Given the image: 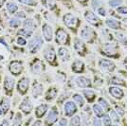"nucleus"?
<instances>
[{
    "instance_id": "41",
    "label": "nucleus",
    "mask_w": 127,
    "mask_h": 126,
    "mask_svg": "<svg viewBox=\"0 0 127 126\" xmlns=\"http://www.w3.org/2000/svg\"><path fill=\"white\" fill-rule=\"evenodd\" d=\"M122 0H111L109 2V5L111 6L112 8H117V7H119L120 5H122Z\"/></svg>"
},
{
    "instance_id": "1",
    "label": "nucleus",
    "mask_w": 127,
    "mask_h": 126,
    "mask_svg": "<svg viewBox=\"0 0 127 126\" xmlns=\"http://www.w3.org/2000/svg\"><path fill=\"white\" fill-rule=\"evenodd\" d=\"M63 22L64 24L65 25L66 28H68L69 30H71L72 32H76L79 28L80 24H81V21L78 17H76L74 14L70 13V12H67L65 13L63 17Z\"/></svg>"
},
{
    "instance_id": "34",
    "label": "nucleus",
    "mask_w": 127,
    "mask_h": 126,
    "mask_svg": "<svg viewBox=\"0 0 127 126\" xmlns=\"http://www.w3.org/2000/svg\"><path fill=\"white\" fill-rule=\"evenodd\" d=\"M73 100L74 101L79 105V107H83L85 105V100L83 98V96L80 94H74L73 95Z\"/></svg>"
},
{
    "instance_id": "13",
    "label": "nucleus",
    "mask_w": 127,
    "mask_h": 126,
    "mask_svg": "<svg viewBox=\"0 0 127 126\" xmlns=\"http://www.w3.org/2000/svg\"><path fill=\"white\" fill-rule=\"evenodd\" d=\"M84 16H85L86 22L89 23L90 25L95 26V27H98L100 25L101 20H100V18L96 15L95 13H93V12H91V11H86L85 12V14H84Z\"/></svg>"
},
{
    "instance_id": "26",
    "label": "nucleus",
    "mask_w": 127,
    "mask_h": 126,
    "mask_svg": "<svg viewBox=\"0 0 127 126\" xmlns=\"http://www.w3.org/2000/svg\"><path fill=\"white\" fill-rule=\"evenodd\" d=\"M109 92H110L111 96H113L114 98H116L118 100L122 99V97H123V91H122L121 88L116 87V86L110 87V88H109Z\"/></svg>"
},
{
    "instance_id": "6",
    "label": "nucleus",
    "mask_w": 127,
    "mask_h": 126,
    "mask_svg": "<svg viewBox=\"0 0 127 126\" xmlns=\"http://www.w3.org/2000/svg\"><path fill=\"white\" fill-rule=\"evenodd\" d=\"M9 71L11 72V74L14 77H18L20 74L23 72V69H24V65L23 63L19 60H13L11 61V63H9Z\"/></svg>"
},
{
    "instance_id": "30",
    "label": "nucleus",
    "mask_w": 127,
    "mask_h": 126,
    "mask_svg": "<svg viewBox=\"0 0 127 126\" xmlns=\"http://www.w3.org/2000/svg\"><path fill=\"white\" fill-rule=\"evenodd\" d=\"M92 109L94 111V114H95L98 118H101L104 115V111H103V107L101 104H94Z\"/></svg>"
},
{
    "instance_id": "35",
    "label": "nucleus",
    "mask_w": 127,
    "mask_h": 126,
    "mask_svg": "<svg viewBox=\"0 0 127 126\" xmlns=\"http://www.w3.org/2000/svg\"><path fill=\"white\" fill-rule=\"evenodd\" d=\"M18 3L23 4L26 6H36L37 5V0H17Z\"/></svg>"
},
{
    "instance_id": "21",
    "label": "nucleus",
    "mask_w": 127,
    "mask_h": 126,
    "mask_svg": "<svg viewBox=\"0 0 127 126\" xmlns=\"http://www.w3.org/2000/svg\"><path fill=\"white\" fill-rule=\"evenodd\" d=\"M22 25L23 27L25 28V29H28V30H30V31H35L36 29H37V24H36V22L34 21L33 19L32 18H27L25 19L24 21L22 22Z\"/></svg>"
},
{
    "instance_id": "17",
    "label": "nucleus",
    "mask_w": 127,
    "mask_h": 126,
    "mask_svg": "<svg viewBox=\"0 0 127 126\" xmlns=\"http://www.w3.org/2000/svg\"><path fill=\"white\" fill-rule=\"evenodd\" d=\"M100 67H101L102 70H104V71H109V72H111L114 70L115 68V63L111 62V61H109V60H106V59H102L100 61Z\"/></svg>"
},
{
    "instance_id": "20",
    "label": "nucleus",
    "mask_w": 127,
    "mask_h": 126,
    "mask_svg": "<svg viewBox=\"0 0 127 126\" xmlns=\"http://www.w3.org/2000/svg\"><path fill=\"white\" fill-rule=\"evenodd\" d=\"M43 92V85L38 82H35L32 84V95L33 98H38L40 95H42Z\"/></svg>"
},
{
    "instance_id": "16",
    "label": "nucleus",
    "mask_w": 127,
    "mask_h": 126,
    "mask_svg": "<svg viewBox=\"0 0 127 126\" xmlns=\"http://www.w3.org/2000/svg\"><path fill=\"white\" fill-rule=\"evenodd\" d=\"M74 49L76 50V52L78 53L81 56H84L86 53V47H85V42L83 40L80 39H75L74 41Z\"/></svg>"
},
{
    "instance_id": "43",
    "label": "nucleus",
    "mask_w": 127,
    "mask_h": 126,
    "mask_svg": "<svg viewBox=\"0 0 127 126\" xmlns=\"http://www.w3.org/2000/svg\"><path fill=\"white\" fill-rule=\"evenodd\" d=\"M117 11L121 14H127V7L124 6H121L119 8H117Z\"/></svg>"
},
{
    "instance_id": "51",
    "label": "nucleus",
    "mask_w": 127,
    "mask_h": 126,
    "mask_svg": "<svg viewBox=\"0 0 127 126\" xmlns=\"http://www.w3.org/2000/svg\"><path fill=\"white\" fill-rule=\"evenodd\" d=\"M0 44H2V45H4L5 47H8V44L6 43V41L4 40V38H3V37H1V38H0Z\"/></svg>"
},
{
    "instance_id": "32",
    "label": "nucleus",
    "mask_w": 127,
    "mask_h": 126,
    "mask_svg": "<svg viewBox=\"0 0 127 126\" xmlns=\"http://www.w3.org/2000/svg\"><path fill=\"white\" fill-rule=\"evenodd\" d=\"M23 123V119H22V114L20 112H17L14 116V118L12 119V125L13 126H19L22 125Z\"/></svg>"
},
{
    "instance_id": "5",
    "label": "nucleus",
    "mask_w": 127,
    "mask_h": 126,
    "mask_svg": "<svg viewBox=\"0 0 127 126\" xmlns=\"http://www.w3.org/2000/svg\"><path fill=\"white\" fill-rule=\"evenodd\" d=\"M81 39L85 43H93V41L96 39V32L92 28L88 26H85L81 31Z\"/></svg>"
},
{
    "instance_id": "15",
    "label": "nucleus",
    "mask_w": 127,
    "mask_h": 126,
    "mask_svg": "<svg viewBox=\"0 0 127 126\" xmlns=\"http://www.w3.org/2000/svg\"><path fill=\"white\" fill-rule=\"evenodd\" d=\"M75 84L80 88H88L91 86V81L85 76H78L75 78Z\"/></svg>"
},
{
    "instance_id": "55",
    "label": "nucleus",
    "mask_w": 127,
    "mask_h": 126,
    "mask_svg": "<svg viewBox=\"0 0 127 126\" xmlns=\"http://www.w3.org/2000/svg\"><path fill=\"white\" fill-rule=\"evenodd\" d=\"M3 115V111H2V109H1V107H0V116Z\"/></svg>"
},
{
    "instance_id": "42",
    "label": "nucleus",
    "mask_w": 127,
    "mask_h": 126,
    "mask_svg": "<svg viewBox=\"0 0 127 126\" xmlns=\"http://www.w3.org/2000/svg\"><path fill=\"white\" fill-rule=\"evenodd\" d=\"M99 102H100V104H101L104 109H108V108H109L108 102H107L103 98H100V99H99Z\"/></svg>"
},
{
    "instance_id": "45",
    "label": "nucleus",
    "mask_w": 127,
    "mask_h": 126,
    "mask_svg": "<svg viewBox=\"0 0 127 126\" xmlns=\"http://www.w3.org/2000/svg\"><path fill=\"white\" fill-rule=\"evenodd\" d=\"M97 12L101 16L106 15V11L104 10V8H102V7H99V8L97 9Z\"/></svg>"
},
{
    "instance_id": "4",
    "label": "nucleus",
    "mask_w": 127,
    "mask_h": 126,
    "mask_svg": "<svg viewBox=\"0 0 127 126\" xmlns=\"http://www.w3.org/2000/svg\"><path fill=\"white\" fill-rule=\"evenodd\" d=\"M55 42L60 46H67L69 44V34L63 28H59L56 31Z\"/></svg>"
},
{
    "instance_id": "44",
    "label": "nucleus",
    "mask_w": 127,
    "mask_h": 126,
    "mask_svg": "<svg viewBox=\"0 0 127 126\" xmlns=\"http://www.w3.org/2000/svg\"><path fill=\"white\" fill-rule=\"evenodd\" d=\"M102 123L104 125H110L111 124V118L109 116H105L103 118V120H102Z\"/></svg>"
},
{
    "instance_id": "33",
    "label": "nucleus",
    "mask_w": 127,
    "mask_h": 126,
    "mask_svg": "<svg viewBox=\"0 0 127 126\" xmlns=\"http://www.w3.org/2000/svg\"><path fill=\"white\" fill-rule=\"evenodd\" d=\"M84 95H85V99L87 100V101H89V102H92L96 98V94L92 90H85Z\"/></svg>"
},
{
    "instance_id": "53",
    "label": "nucleus",
    "mask_w": 127,
    "mask_h": 126,
    "mask_svg": "<svg viewBox=\"0 0 127 126\" xmlns=\"http://www.w3.org/2000/svg\"><path fill=\"white\" fill-rule=\"evenodd\" d=\"M4 4H5V0H0V10L3 8Z\"/></svg>"
},
{
    "instance_id": "14",
    "label": "nucleus",
    "mask_w": 127,
    "mask_h": 126,
    "mask_svg": "<svg viewBox=\"0 0 127 126\" xmlns=\"http://www.w3.org/2000/svg\"><path fill=\"white\" fill-rule=\"evenodd\" d=\"M42 33L44 39L47 42H51L53 39V30L50 25L45 23L42 27Z\"/></svg>"
},
{
    "instance_id": "49",
    "label": "nucleus",
    "mask_w": 127,
    "mask_h": 126,
    "mask_svg": "<svg viewBox=\"0 0 127 126\" xmlns=\"http://www.w3.org/2000/svg\"><path fill=\"white\" fill-rule=\"evenodd\" d=\"M0 125H3V126H9L10 125V121L8 120H3V121L0 122Z\"/></svg>"
},
{
    "instance_id": "50",
    "label": "nucleus",
    "mask_w": 127,
    "mask_h": 126,
    "mask_svg": "<svg viewBox=\"0 0 127 126\" xmlns=\"http://www.w3.org/2000/svg\"><path fill=\"white\" fill-rule=\"evenodd\" d=\"M93 124H94V125H101V121H100L99 119H94V121H93Z\"/></svg>"
},
{
    "instance_id": "12",
    "label": "nucleus",
    "mask_w": 127,
    "mask_h": 126,
    "mask_svg": "<svg viewBox=\"0 0 127 126\" xmlns=\"http://www.w3.org/2000/svg\"><path fill=\"white\" fill-rule=\"evenodd\" d=\"M58 117H59V113H58V109L57 107H52L49 112L48 113V115L46 117V124L48 125H52L54 124L56 121H58Z\"/></svg>"
},
{
    "instance_id": "22",
    "label": "nucleus",
    "mask_w": 127,
    "mask_h": 126,
    "mask_svg": "<svg viewBox=\"0 0 127 126\" xmlns=\"http://www.w3.org/2000/svg\"><path fill=\"white\" fill-rule=\"evenodd\" d=\"M58 56L63 62H67L70 57L68 49L64 47H60L58 48Z\"/></svg>"
},
{
    "instance_id": "56",
    "label": "nucleus",
    "mask_w": 127,
    "mask_h": 126,
    "mask_svg": "<svg viewBox=\"0 0 127 126\" xmlns=\"http://www.w3.org/2000/svg\"><path fill=\"white\" fill-rule=\"evenodd\" d=\"M123 22H125V23H127V18H124V19H123Z\"/></svg>"
},
{
    "instance_id": "8",
    "label": "nucleus",
    "mask_w": 127,
    "mask_h": 126,
    "mask_svg": "<svg viewBox=\"0 0 127 126\" xmlns=\"http://www.w3.org/2000/svg\"><path fill=\"white\" fill-rule=\"evenodd\" d=\"M15 86V80L11 76H6L3 83V88L7 96H11Z\"/></svg>"
},
{
    "instance_id": "25",
    "label": "nucleus",
    "mask_w": 127,
    "mask_h": 126,
    "mask_svg": "<svg viewBox=\"0 0 127 126\" xmlns=\"http://www.w3.org/2000/svg\"><path fill=\"white\" fill-rule=\"evenodd\" d=\"M57 94H58V90L56 89L55 87H50V88L47 91L45 99L48 100V101H51V100H53L54 99H56Z\"/></svg>"
},
{
    "instance_id": "23",
    "label": "nucleus",
    "mask_w": 127,
    "mask_h": 126,
    "mask_svg": "<svg viewBox=\"0 0 127 126\" xmlns=\"http://www.w3.org/2000/svg\"><path fill=\"white\" fill-rule=\"evenodd\" d=\"M71 69L74 73H82L85 70V63L80 60H76L71 65Z\"/></svg>"
},
{
    "instance_id": "9",
    "label": "nucleus",
    "mask_w": 127,
    "mask_h": 126,
    "mask_svg": "<svg viewBox=\"0 0 127 126\" xmlns=\"http://www.w3.org/2000/svg\"><path fill=\"white\" fill-rule=\"evenodd\" d=\"M19 110L21 111V113H23L26 116L30 115L32 113V110H33V104H32V100L30 98L26 97L22 100L21 103L19 105Z\"/></svg>"
},
{
    "instance_id": "40",
    "label": "nucleus",
    "mask_w": 127,
    "mask_h": 126,
    "mask_svg": "<svg viewBox=\"0 0 127 126\" xmlns=\"http://www.w3.org/2000/svg\"><path fill=\"white\" fill-rule=\"evenodd\" d=\"M110 118H111V121H113L114 122H119L120 121V117L117 114V112L115 111H112L111 114H110Z\"/></svg>"
},
{
    "instance_id": "24",
    "label": "nucleus",
    "mask_w": 127,
    "mask_h": 126,
    "mask_svg": "<svg viewBox=\"0 0 127 126\" xmlns=\"http://www.w3.org/2000/svg\"><path fill=\"white\" fill-rule=\"evenodd\" d=\"M105 24L108 28H110L112 30H119L121 29V23L118 21L117 19L114 18H108L105 20Z\"/></svg>"
},
{
    "instance_id": "2",
    "label": "nucleus",
    "mask_w": 127,
    "mask_h": 126,
    "mask_svg": "<svg viewBox=\"0 0 127 126\" xmlns=\"http://www.w3.org/2000/svg\"><path fill=\"white\" fill-rule=\"evenodd\" d=\"M43 45H44V40H43L42 37L40 35H35V36H33V38L30 40V42L28 43L29 51L32 54H35L41 49Z\"/></svg>"
},
{
    "instance_id": "29",
    "label": "nucleus",
    "mask_w": 127,
    "mask_h": 126,
    "mask_svg": "<svg viewBox=\"0 0 127 126\" xmlns=\"http://www.w3.org/2000/svg\"><path fill=\"white\" fill-rule=\"evenodd\" d=\"M8 24L11 28H13V29H17L22 25V22L20 20V18L18 17H12V18H10L9 21H8Z\"/></svg>"
},
{
    "instance_id": "37",
    "label": "nucleus",
    "mask_w": 127,
    "mask_h": 126,
    "mask_svg": "<svg viewBox=\"0 0 127 126\" xmlns=\"http://www.w3.org/2000/svg\"><path fill=\"white\" fill-rule=\"evenodd\" d=\"M45 6L48 8L49 11H52L56 8V4L53 0H45Z\"/></svg>"
},
{
    "instance_id": "28",
    "label": "nucleus",
    "mask_w": 127,
    "mask_h": 126,
    "mask_svg": "<svg viewBox=\"0 0 127 126\" xmlns=\"http://www.w3.org/2000/svg\"><path fill=\"white\" fill-rule=\"evenodd\" d=\"M103 52L108 56H116L117 48L112 45H105L103 47Z\"/></svg>"
},
{
    "instance_id": "39",
    "label": "nucleus",
    "mask_w": 127,
    "mask_h": 126,
    "mask_svg": "<svg viewBox=\"0 0 127 126\" xmlns=\"http://www.w3.org/2000/svg\"><path fill=\"white\" fill-rule=\"evenodd\" d=\"M111 83L113 84H118V85H125V82H124V81H122V80L120 79V78H117V77H114V78L112 79Z\"/></svg>"
},
{
    "instance_id": "46",
    "label": "nucleus",
    "mask_w": 127,
    "mask_h": 126,
    "mask_svg": "<svg viewBox=\"0 0 127 126\" xmlns=\"http://www.w3.org/2000/svg\"><path fill=\"white\" fill-rule=\"evenodd\" d=\"M16 14V17H18V18H26V14L24 13V11H18L15 13Z\"/></svg>"
},
{
    "instance_id": "48",
    "label": "nucleus",
    "mask_w": 127,
    "mask_h": 126,
    "mask_svg": "<svg viewBox=\"0 0 127 126\" xmlns=\"http://www.w3.org/2000/svg\"><path fill=\"white\" fill-rule=\"evenodd\" d=\"M59 124L62 126V125H64V126H65V125H67V121H66V119H62L61 121H59Z\"/></svg>"
},
{
    "instance_id": "52",
    "label": "nucleus",
    "mask_w": 127,
    "mask_h": 126,
    "mask_svg": "<svg viewBox=\"0 0 127 126\" xmlns=\"http://www.w3.org/2000/svg\"><path fill=\"white\" fill-rule=\"evenodd\" d=\"M32 125H33V126H35V125H42V121H41L40 120H39V119H38V121H36L35 122H33V123H32Z\"/></svg>"
},
{
    "instance_id": "7",
    "label": "nucleus",
    "mask_w": 127,
    "mask_h": 126,
    "mask_svg": "<svg viewBox=\"0 0 127 126\" xmlns=\"http://www.w3.org/2000/svg\"><path fill=\"white\" fill-rule=\"evenodd\" d=\"M30 85H31V80L29 77H23L22 79L18 81V83L16 84V90L20 95L24 96L28 93V91L30 89Z\"/></svg>"
},
{
    "instance_id": "36",
    "label": "nucleus",
    "mask_w": 127,
    "mask_h": 126,
    "mask_svg": "<svg viewBox=\"0 0 127 126\" xmlns=\"http://www.w3.org/2000/svg\"><path fill=\"white\" fill-rule=\"evenodd\" d=\"M81 117L80 116H72L71 117V120H70V124L71 125H80L81 124Z\"/></svg>"
},
{
    "instance_id": "38",
    "label": "nucleus",
    "mask_w": 127,
    "mask_h": 126,
    "mask_svg": "<svg viewBox=\"0 0 127 126\" xmlns=\"http://www.w3.org/2000/svg\"><path fill=\"white\" fill-rule=\"evenodd\" d=\"M16 44H17L18 46L25 47L27 44H28V42H27L26 38H24V37H22V36H18L17 37V39H16Z\"/></svg>"
},
{
    "instance_id": "27",
    "label": "nucleus",
    "mask_w": 127,
    "mask_h": 126,
    "mask_svg": "<svg viewBox=\"0 0 127 126\" xmlns=\"http://www.w3.org/2000/svg\"><path fill=\"white\" fill-rule=\"evenodd\" d=\"M6 10L10 14H15L18 11V5H16L12 1H9L6 3Z\"/></svg>"
},
{
    "instance_id": "19",
    "label": "nucleus",
    "mask_w": 127,
    "mask_h": 126,
    "mask_svg": "<svg viewBox=\"0 0 127 126\" xmlns=\"http://www.w3.org/2000/svg\"><path fill=\"white\" fill-rule=\"evenodd\" d=\"M0 107L3 111V115H6L9 113V111L11 109V100H9V98L4 97L0 100Z\"/></svg>"
},
{
    "instance_id": "31",
    "label": "nucleus",
    "mask_w": 127,
    "mask_h": 126,
    "mask_svg": "<svg viewBox=\"0 0 127 126\" xmlns=\"http://www.w3.org/2000/svg\"><path fill=\"white\" fill-rule=\"evenodd\" d=\"M32 31H30V30H28V29H25V28H23V29H20L18 32H17V35H19V36H22L24 37V38H31L32 35Z\"/></svg>"
},
{
    "instance_id": "11",
    "label": "nucleus",
    "mask_w": 127,
    "mask_h": 126,
    "mask_svg": "<svg viewBox=\"0 0 127 126\" xmlns=\"http://www.w3.org/2000/svg\"><path fill=\"white\" fill-rule=\"evenodd\" d=\"M44 70H45L44 63L40 59H34L31 63V71L32 72V74L39 75L42 73Z\"/></svg>"
},
{
    "instance_id": "47",
    "label": "nucleus",
    "mask_w": 127,
    "mask_h": 126,
    "mask_svg": "<svg viewBox=\"0 0 127 126\" xmlns=\"http://www.w3.org/2000/svg\"><path fill=\"white\" fill-rule=\"evenodd\" d=\"M100 5V2H99V0H92V7H93V9H98V6Z\"/></svg>"
},
{
    "instance_id": "3",
    "label": "nucleus",
    "mask_w": 127,
    "mask_h": 126,
    "mask_svg": "<svg viewBox=\"0 0 127 126\" xmlns=\"http://www.w3.org/2000/svg\"><path fill=\"white\" fill-rule=\"evenodd\" d=\"M43 56L45 58V60L50 63L52 66L57 65V56H56V51L54 49L52 46H48L45 47L44 51H43Z\"/></svg>"
},
{
    "instance_id": "54",
    "label": "nucleus",
    "mask_w": 127,
    "mask_h": 126,
    "mask_svg": "<svg viewBox=\"0 0 127 126\" xmlns=\"http://www.w3.org/2000/svg\"><path fill=\"white\" fill-rule=\"evenodd\" d=\"M79 3H81V4H85V3H87V1L88 0H77Z\"/></svg>"
},
{
    "instance_id": "18",
    "label": "nucleus",
    "mask_w": 127,
    "mask_h": 126,
    "mask_svg": "<svg viewBox=\"0 0 127 126\" xmlns=\"http://www.w3.org/2000/svg\"><path fill=\"white\" fill-rule=\"evenodd\" d=\"M48 110V105L46 103H43V104L38 105L35 109V117L37 119H41L44 116L47 114V112Z\"/></svg>"
},
{
    "instance_id": "10",
    "label": "nucleus",
    "mask_w": 127,
    "mask_h": 126,
    "mask_svg": "<svg viewBox=\"0 0 127 126\" xmlns=\"http://www.w3.org/2000/svg\"><path fill=\"white\" fill-rule=\"evenodd\" d=\"M77 105L74 101L72 100H67L64 102V115L66 117H72L74 116L76 113H77Z\"/></svg>"
}]
</instances>
